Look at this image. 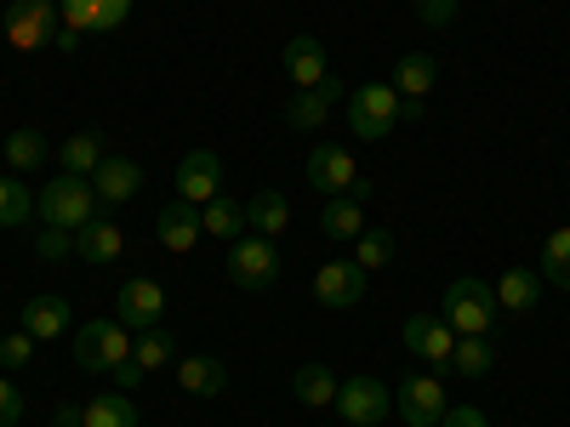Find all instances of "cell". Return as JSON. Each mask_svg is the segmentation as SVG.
<instances>
[{"instance_id": "obj_38", "label": "cell", "mask_w": 570, "mask_h": 427, "mask_svg": "<svg viewBox=\"0 0 570 427\" xmlns=\"http://www.w3.org/2000/svg\"><path fill=\"white\" fill-rule=\"evenodd\" d=\"M411 12H416L428 29H451L456 12H462V0H411Z\"/></svg>"}, {"instance_id": "obj_24", "label": "cell", "mask_w": 570, "mask_h": 427, "mask_svg": "<svg viewBox=\"0 0 570 427\" xmlns=\"http://www.w3.org/2000/svg\"><path fill=\"white\" fill-rule=\"evenodd\" d=\"M537 302H542V274H537V268H508V274L497 279V308L531 314Z\"/></svg>"}, {"instance_id": "obj_29", "label": "cell", "mask_w": 570, "mask_h": 427, "mask_svg": "<svg viewBox=\"0 0 570 427\" xmlns=\"http://www.w3.org/2000/svg\"><path fill=\"white\" fill-rule=\"evenodd\" d=\"M131 359H137V370H142V376H155V370L177 365V337H171L166 325L137 330V337H131Z\"/></svg>"}, {"instance_id": "obj_34", "label": "cell", "mask_w": 570, "mask_h": 427, "mask_svg": "<svg viewBox=\"0 0 570 427\" xmlns=\"http://www.w3.org/2000/svg\"><path fill=\"white\" fill-rule=\"evenodd\" d=\"M354 262L371 274V268H389L394 262V234L389 228H365L360 240H354Z\"/></svg>"}, {"instance_id": "obj_36", "label": "cell", "mask_w": 570, "mask_h": 427, "mask_svg": "<svg viewBox=\"0 0 570 427\" xmlns=\"http://www.w3.org/2000/svg\"><path fill=\"white\" fill-rule=\"evenodd\" d=\"M58 18H63V29L91 34V29H98V18H104V0H58Z\"/></svg>"}, {"instance_id": "obj_19", "label": "cell", "mask_w": 570, "mask_h": 427, "mask_svg": "<svg viewBox=\"0 0 570 427\" xmlns=\"http://www.w3.org/2000/svg\"><path fill=\"white\" fill-rule=\"evenodd\" d=\"M177 383L195 399H217L228 388V365L217 354H177Z\"/></svg>"}, {"instance_id": "obj_6", "label": "cell", "mask_w": 570, "mask_h": 427, "mask_svg": "<svg viewBox=\"0 0 570 427\" xmlns=\"http://www.w3.org/2000/svg\"><path fill=\"white\" fill-rule=\"evenodd\" d=\"M58 34H63L58 0H12V7H7V40H12V52L58 46Z\"/></svg>"}, {"instance_id": "obj_18", "label": "cell", "mask_w": 570, "mask_h": 427, "mask_svg": "<svg viewBox=\"0 0 570 427\" xmlns=\"http://www.w3.org/2000/svg\"><path fill=\"white\" fill-rule=\"evenodd\" d=\"M120 251H126V234H120L115 217L98 211L86 228H75V257L80 262H120Z\"/></svg>"}, {"instance_id": "obj_27", "label": "cell", "mask_w": 570, "mask_h": 427, "mask_svg": "<svg viewBox=\"0 0 570 427\" xmlns=\"http://www.w3.org/2000/svg\"><path fill=\"white\" fill-rule=\"evenodd\" d=\"M80 421L86 427H142V410L131 405V394H98V399H86L80 405Z\"/></svg>"}, {"instance_id": "obj_2", "label": "cell", "mask_w": 570, "mask_h": 427, "mask_svg": "<svg viewBox=\"0 0 570 427\" xmlns=\"http://www.w3.org/2000/svg\"><path fill=\"white\" fill-rule=\"evenodd\" d=\"M98 211H104L98 188H91V177H75V171H58V177L35 195V217L52 222V228H69V234L86 228Z\"/></svg>"}, {"instance_id": "obj_35", "label": "cell", "mask_w": 570, "mask_h": 427, "mask_svg": "<svg viewBox=\"0 0 570 427\" xmlns=\"http://www.w3.org/2000/svg\"><path fill=\"white\" fill-rule=\"evenodd\" d=\"M35 257H46V262H69V257H75V234H69V228H52V222H40V234H35Z\"/></svg>"}, {"instance_id": "obj_9", "label": "cell", "mask_w": 570, "mask_h": 427, "mask_svg": "<svg viewBox=\"0 0 570 427\" xmlns=\"http://www.w3.org/2000/svg\"><path fill=\"white\" fill-rule=\"evenodd\" d=\"M166 314V291H160V279H126L120 291H115V319L131 330H155Z\"/></svg>"}, {"instance_id": "obj_25", "label": "cell", "mask_w": 570, "mask_h": 427, "mask_svg": "<svg viewBox=\"0 0 570 427\" xmlns=\"http://www.w3.org/2000/svg\"><path fill=\"white\" fill-rule=\"evenodd\" d=\"M434 75H440V63L428 58V52H405V58L394 63V80H389V86L400 91L405 103H422L428 91H434Z\"/></svg>"}, {"instance_id": "obj_30", "label": "cell", "mask_w": 570, "mask_h": 427, "mask_svg": "<svg viewBox=\"0 0 570 427\" xmlns=\"http://www.w3.org/2000/svg\"><path fill=\"white\" fill-rule=\"evenodd\" d=\"M451 370L468 376V383L491 376V370H497V342H491V337H456V348H451Z\"/></svg>"}, {"instance_id": "obj_12", "label": "cell", "mask_w": 570, "mask_h": 427, "mask_svg": "<svg viewBox=\"0 0 570 427\" xmlns=\"http://www.w3.org/2000/svg\"><path fill=\"white\" fill-rule=\"evenodd\" d=\"M360 182V166L354 155L343 149V142H320V149L308 155V188H320V195H348V188Z\"/></svg>"}, {"instance_id": "obj_37", "label": "cell", "mask_w": 570, "mask_h": 427, "mask_svg": "<svg viewBox=\"0 0 570 427\" xmlns=\"http://www.w3.org/2000/svg\"><path fill=\"white\" fill-rule=\"evenodd\" d=\"M35 337H29V330L18 325V330H7V342H0V370H23L29 359H35Z\"/></svg>"}, {"instance_id": "obj_42", "label": "cell", "mask_w": 570, "mask_h": 427, "mask_svg": "<svg viewBox=\"0 0 570 427\" xmlns=\"http://www.w3.org/2000/svg\"><path fill=\"white\" fill-rule=\"evenodd\" d=\"M52 427H86V421H80V405H58Z\"/></svg>"}, {"instance_id": "obj_4", "label": "cell", "mask_w": 570, "mask_h": 427, "mask_svg": "<svg viewBox=\"0 0 570 427\" xmlns=\"http://www.w3.org/2000/svg\"><path fill=\"white\" fill-rule=\"evenodd\" d=\"M131 359V330L120 319H86L75 330V365L91 376H115Z\"/></svg>"}, {"instance_id": "obj_1", "label": "cell", "mask_w": 570, "mask_h": 427, "mask_svg": "<svg viewBox=\"0 0 570 427\" xmlns=\"http://www.w3.org/2000/svg\"><path fill=\"white\" fill-rule=\"evenodd\" d=\"M343 115H348V131L360 142H383L394 126H405V98L389 80H365L343 98Z\"/></svg>"}, {"instance_id": "obj_16", "label": "cell", "mask_w": 570, "mask_h": 427, "mask_svg": "<svg viewBox=\"0 0 570 427\" xmlns=\"http://www.w3.org/2000/svg\"><path fill=\"white\" fill-rule=\"evenodd\" d=\"M325 75H331V58H325L320 34H292L285 40V80H292L297 91H314Z\"/></svg>"}, {"instance_id": "obj_40", "label": "cell", "mask_w": 570, "mask_h": 427, "mask_svg": "<svg viewBox=\"0 0 570 427\" xmlns=\"http://www.w3.org/2000/svg\"><path fill=\"white\" fill-rule=\"evenodd\" d=\"M440 427H491V421H485L480 405H451V410L440 416Z\"/></svg>"}, {"instance_id": "obj_23", "label": "cell", "mask_w": 570, "mask_h": 427, "mask_svg": "<svg viewBox=\"0 0 570 427\" xmlns=\"http://www.w3.org/2000/svg\"><path fill=\"white\" fill-rule=\"evenodd\" d=\"M337 376H331V365H320V359H308V365H297V376H292V399L297 405H308V410H325L331 399H337Z\"/></svg>"}, {"instance_id": "obj_39", "label": "cell", "mask_w": 570, "mask_h": 427, "mask_svg": "<svg viewBox=\"0 0 570 427\" xmlns=\"http://www.w3.org/2000/svg\"><path fill=\"white\" fill-rule=\"evenodd\" d=\"M23 421V394L12 388V376H0V427H18Z\"/></svg>"}, {"instance_id": "obj_31", "label": "cell", "mask_w": 570, "mask_h": 427, "mask_svg": "<svg viewBox=\"0 0 570 427\" xmlns=\"http://www.w3.org/2000/svg\"><path fill=\"white\" fill-rule=\"evenodd\" d=\"M200 222H206V234H217V240H240V234H246V206L217 195V200L200 206Z\"/></svg>"}, {"instance_id": "obj_13", "label": "cell", "mask_w": 570, "mask_h": 427, "mask_svg": "<svg viewBox=\"0 0 570 427\" xmlns=\"http://www.w3.org/2000/svg\"><path fill=\"white\" fill-rule=\"evenodd\" d=\"M314 297H320V308H354V302L365 297V268H360L354 257L320 262V268H314Z\"/></svg>"}, {"instance_id": "obj_15", "label": "cell", "mask_w": 570, "mask_h": 427, "mask_svg": "<svg viewBox=\"0 0 570 427\" xmlns=\"http://www.w3.org/2000/svg\"><path fill=\"white\" fill-rule=\"evenodd\" d=\"M200 234H206V222H200V206H188V200H171V206H160L155 211V240L166 246V251H195L200 246Z\"/></svg>"}, {"instance_id": "obj_32", "label": "cell", "mask_w": 570, "mask_h": 427, "mask_svg": "<svg viewBox=\"0 0 570 427\" xmlns=\"http://www.w3.org/2000/svg\"><path fill=\"white\" fill-rule=\"evenodd\" d=\"M542 285H559V291H570V222L553 228L542 240Z\"/></svg>"}, {"instance_id": "obj_10", "label": "cell", "mask_w": 570, "mask_h": 427, "mask_svg": "<svg viewBox=\"0 0 570 427\" xmlns=\"http://www.w3.org/2000/svg\"><path fill=\"white\" fill-rule=\"evenodd\" d=\"M400 337H405V348H411V354H422V365H434V370H445V365H451L456 330H451L440 314H411V319L400 325Z\"/></svg>"}, {"instance_id": "obj_33", "label": "cell", "mask_w": 570, "mask_h": 427, "mask_svg": "<svg viewBox=\"0 0 570 427\" xmlns=\"http://www.w3.org/2000/svg\"><path fill=\"white\" fill-rule=\"evenodd\" d=\"M35 217V195L23 188V177H0V228H23Z\"/></svg>"}, {"instance_id": "obj_20", "label": "cell", "mask_w": 570, "mask_h": 427, "mask_svg": "<svg viewBox=\"0 0 570 427\" xmlns=\"http://www.w3.org/2000/svg\"><path fill=\"white\" fill-rule=\"evenodd\" d=\"M69 319H75V314H69L63 297H29V302L18 308V325L29 330L35 342H58L63 330H69Z\"/></svg>"}, {"instance_id": "obj_11", "label": "cell", "mask_w": 570, "mask_h": 427, "mask_svg": "<svg viewBox=\"0 0 570 427\" xmlns=\"http://www.w3.org/2000/svg\"><path fill=\"white\" fill-rule=\"evenodd\" d=\"M171 182H177V200L206 206V200L223 195V160L212 149H195V155H183V166L171 171Z\"/></svg>"}, {"instance_id": "obj_5", "label": "cell", "mask_w": 570, "mask_h": 427, "mask_svg": "<svg viewBox=\"0 0 570 427\" xmlns=\"http://www.w3.org/2000/svg\"><path fill=\"white\" fill-rule=\"evenodd\" d=\"M228 279L240 285V291H268L279 279V240H263V234H240V240H228Z\"/></svg>"}, {"instance_id": "obj_8", "label": "cell", "mask_w": 570, "mask_h": 427, "mask_svg": "<svg viewBox=\"0 0 570 427\" xmlns=\"http://www.w3.org/2000/svg\"><path fill=\"white\" fill-rule=\"evenodd\" d=\"M451 405H445V383L440 376H405V383L394 388V416L405 421V427H440V416H445Z\"/></svg>"}, {"instance_id": "obj_41", "label": "cell", "mask_w": 570, "mask_h": 427, "mask_svg": "<svg viewBox=\"0 0 570 427\" xmlns=\"http://www.w3.org/2000/svg\"><path fill=\"white\" fill-rule=\"evenodd\" d=\"M115 388H120V394H137V388H142V370H137V359H126V365L115 370Z\"/></svg>"}, {"instance_id": "obj_22", "label": "cell", "mask_w": 570, "mask_h": 427, "mask_svg": "<svg viewBox=\"0 0 570 427\" xmlns=\"http://www.w3.org/2000/svg\"><path fill=\"white\" fill-rule=\"evenodd\" d=\"M320 234H325V240H360V234H365V200L331 195L325 211H320Z\"/></svg>"}, {"instance_id": "obj_17", "label": "cell", "mask_w": 570, "mask_h": 427, "mask_svg": "<svg viewBox=\"0 0 570 427\" xmlns=\"http://www.w3.org/2000/svg\"><path fill=\"white\" fill-rule=\"evenodd\" d=\"M91 188H98L104 206H126V200H137V188H142V166L126 160V155H104V166L91 171Z\"/></svg>"}, {"instance_id": "obj_21", "label": "cell", "mask_w": 570, "mask_h": 427, "mask_svg": "<svg viewBox=\"0 0 570 427\" xmlns=\"http://www.w3.org/2000/svg\"><path fill=\"white\" fill-rule=\"evenodd\" d=\"M246 228L263 234V240H279V234L292 228V206H285L279 188H257V195L246 200Z\"/></svg>"}, {"instance_id": "obj_26", "label": "cell", "mask_w": 570, "mask_h": 427, "mask_svg": "<svg viewBox=\"0 0 570 427\" xmlns=\"http://www.w3.org/2000/svg\"><path fill=\"white\" fill-rule=\"evenodd\" d=\"M104 166V131H75V137H63L58 142V171H75V177H91Z\"/></svg>"}, {"instance_id": "obj_28", "label": "cell", "mask_w": 570, "mask_h": 427, "mask_svg": "<svg viewBox=\"0 0 570 427\" xmlns=\"http://www.w3.org/2000/svg\"><path fill=\"white\" fill-rule=\"evenodd\" d=\"M46 160H52V142H46L40 126H18V131H7V166H12V177H18V171H40Z\"/></svg>"}, {"instance_id": "obj_7", "label": "cell", "mask_w": 570, "mask_h": 427, "mask_svg": "<svg viewBox=\"0 0 570 427\" xmlns=\"http://www.w3.org/2000/svg\"><path fill=\"white\" fill-rule=\"evenodd\" d=\"M331 410H337L348 427H376L394 416V388H383L376 376H343L337 399H331Z\"/></svg>"}, {"instance_id": "obj_3", "label": "cell", "mask_w": 570, "mask_h": 427, "mask_svg": "<svg viewBox=\"0 0 570 427\" xmlns=\"http://www.w3.org/2000/svg\"><path fill=\"white\" fill-rule=\"evenodd\" d=\"M497 285H485L480 274H462L445 285V302H440V319L456 330V337H491L497 325Z\"/></svg>"}, {"instance_id": "obj_14", "label": "cell", "mask_w": 570, "mask_h": 427, "mask_svg": "<svg viewBox=\"0 0 570 427\" xmlns=\"http://www.w3.org/2000/svg\"><path fill=\"white\" fill-rule=\"evenodd\" d=\"M343 98H348L343 80H337V75H325L314 91H297V98L285 103V126H292V131H320V126L331 120V109H337Z\"/></svg>"}]
</instances>
